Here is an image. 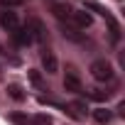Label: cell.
<instances>
[{
	"instance_id": "1",
	"label": "cell",
	"mask_w": 125,
	"mask_h": 125,
	"mask_svg": "<svg viewBox=\"0 0 125 125\" xmlns=\"http://www.w3.org/2000/svg\"><path fill=\"white\" fill-rule=\"evenodd\" d=\"M91 76L96 81H110L113 79V64L105 61V59H96L91 64Z\"/></svg>"
},
{
	"instance_id": "2",
	"label": "cell",
	"mask_w": 125,
	"mask_h": 125,
	"mask_svg": "<svg viewBox=\"0 0 125 125\" xmlns=\"http://www.w3.org/2000/svg\"><path fill=\"white\" fill-rule=\"evenodd\" d=\"M91 22H93V17L86 10H74L71 12V20H69V25L74 30H86V27H91Z\"/></svg>"
},
{
	"instance_id": "3",
	"label": "cell",
	"mask_w": 125,
	"mask_h": 125,
	"mask_svg": "<svg viewBox=\"0 0 125 125\" xmlns=\"http://www.w3.org/2000/svg\"><path fill=\"white\" fill-rule=\"evenodd\" d=\"M0 27H3L5 32H15L17 27H20V20H17V12H12V10H3L0 12Z\"/></svg>"
},
{
	"instance_id": "4",
	"label": "cell",
	"mask_w": 125,
	"mask_h": 125,
	"mask_svg": "<svg viewBox=\"0 0 125 125\" xmlns=\"http://www.w3.org/2000/svg\"><path fill=\"white\" fill-rule=\"evenodd\" d=\"M39 59H42V66H44V71L47 74H56V56H54V52L49 49V47H42V52H39Z\"/></svg>"
},
{
	"instance_id": "5",
	"label": "cell",
	"mask_w": 125,
	"mask_h": 125,
	"mask_svg": "<svg viewBox=\"0 0 125 125\" xmlns=\"http://www.w3.org/2000/svg\"><path fill=\"white\" fill-rule=\"evenodd\" d=\"M25 27L30 30V34H32V39H37V42H44V39H47V30H44V25H42V20H37V17H30Z\"/></svg>"
},
{
	"instance_id": "6",
	"label": "cell",
	"mask_w": 125,
	"mask_h": 125,
	"mask_svg": "<svg viewBox=\"0 0 125 125\" xmlns=\"http://www.w3.org/2000/svg\"><path fill=\"white\" fill-rule=\"evenodd\" d=\"M64 88H66V91H74V93H83V86H81V79L76 76L74 66H69V71H66V79H64Z\"/></svg>"
},
{
	"instance_id": "7",
	"label": "cell",
	"mask_w": 125,
	"mask_h": 125,
	"mask_svg": "<svg viewBox=\"0 0 125 125\" xmlns=\"http://www.w3.org/2000/svg\"><path fill=\"white\" fill-rule=\"evenodd\" d=\"M10 34H12V42H15L17 47H30V44L34 42L27 27H17V30H15V32H10Z\"/></svg>"
},
{
	"instance_id": "8",
	"label": "cell",
	"mask_w": 125,
	"mask_h": 125,
	"mask_svg": "<svg viewBox=\"0 0 125 125\" xmlns=\"http://www.w3.org/2000/svg\"><path fill=\"white\" fill-rule=\"evenodd\" d=\"M52 12H54L61 22H66V25H69V20H71V12H74V10H71L66 3H54V5H52Z\"/></svg>"
},
{
	"instance_id": "9",
	"label": "cell",
	"mask_w": 125,
	"mask_h": 125,
	"mask_svg": "<svg viewBox=\"0 0 125 125\" xmlns=\"http://www.w3.org/2000/svg\"><path fill=\"white\" fill-rule=\"evenodd\" d=\"M93 120H96L98 125H108V123L113 120V113H110L108 108H98V110H93Z\"/></svg>"
},
{
	"instance_id": "10",
	"label": "cell",
	"mask_w": 125,
	"mask_h": 125,
	"mask_svg": "<svg viewBox=\"0 0 125 125\" xmlns=\"http://www.w3.org/2000/svg\"><path fill=\"white\" fill-rule=\"evenodd\" d=\"M66 108H69V113H71L74 118H86V113H83V110H86V103H83V101H76V103H69Z\"/></svg>"
},
{
	"instance_id": "11",
	"label": "cell",
	"mask_w": 125,
	"mask_h": 125,
	"mask_svg": "<svg viewBox=\"0 0 125 125\" xmlns=\"http://www.w3.org/2000/svg\"><path fill=\"white\" fill-rule=\"evenodd\" d=\"M8 93H10L12 101H25V93H22V86L20 83H10L8 86Z\"/></svg>"
},
{
	"instance_id": "12",
	"label": "cell",
	"mask_w": 125,
	"mask_h": 125,
	"mask_svg": "<svg viewBox=\"0 0 125 125\" xmlns=\"http://www.w3.org/2000/svg\"><path fill=\"white\" fill-rule=\"evenodd\" d=\"M30 123H32V125H52V115H47V113H39V115H34Z\"/></svg>"
},
{
	"instance_id": "13",
	"label": "cell",
	"mask_w": 125,
	"mask_h": 125,
	"mask_svg": "<svg viewBox=\"0 0 125 125\" xmlns=\"http://www.w3.org/2000/svg\"><path fill=\"white\" fill-rule=\"evenodd\" d=\"M30 81H32V83H34L39 91H47V88H44V81H42V76H39L37 71H30Z\"/></svg>"
},
{
	"instance_id": "14",
	"label": "cell",
	"mask_w": 125,
	"mask_h": 125,
	"mask_svg": "<svg viewBox=\"0 0 125 125\" xmlns=\"http://www.w3.org/2000/svg\"><path fill=\"white\" fill-rule=\"evenodd\" d=\"M110 93H113V91H91L88 96H91L93 101H108V98H110Z\"/></svg>"
},
{
	"instance_id": "15",
	"label": "cell",
	"mask_w": 125,
	"mask_h": 125,
	"mask_svg": "<svg viewBox=\"0 0 125 125\" xmlns=\"http://www.w3.org/2000/svg\"><path fill=\"white\" fill-rule=\"evenodd\" d=\"M0 3H3V5H5V8L10 10V8H15V5H20L22 0H0Z\"/></svg>"
}]
</instances>
